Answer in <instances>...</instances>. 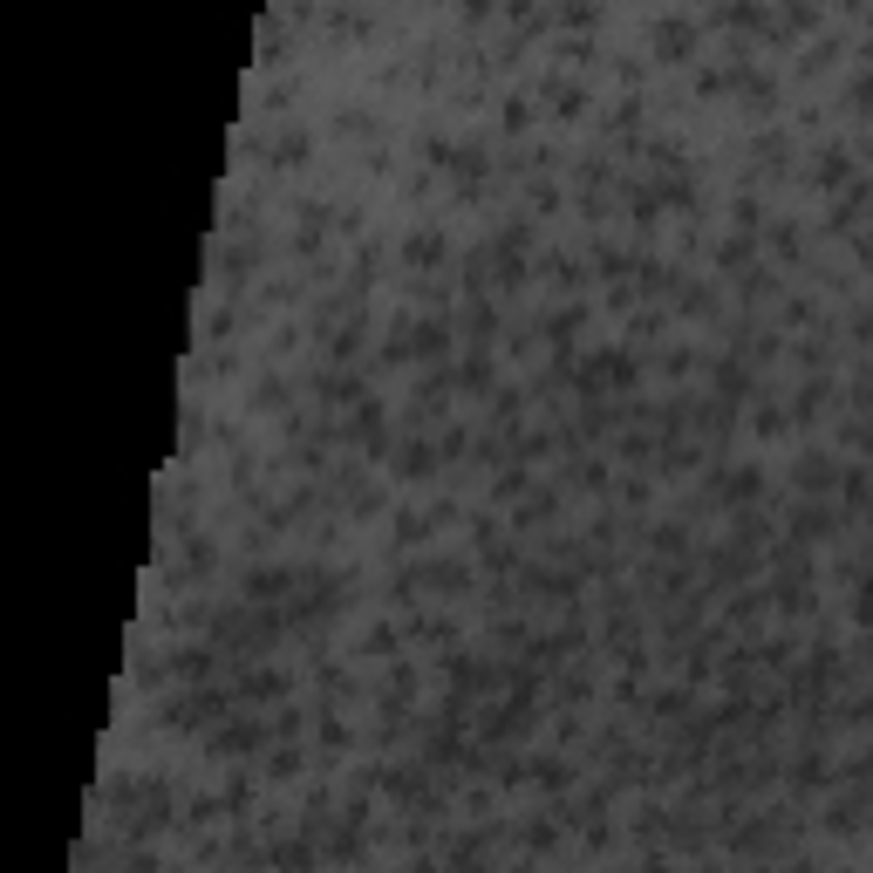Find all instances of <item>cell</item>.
<instances>
[{
	"instance_id": "cell-1",
	"label": "cell",
	"mask_w": 873,
	"mask_h": 873,
	"mask_svg": "<svg viewBox=\"0 0 873 873\" xmlns=\"http://www.w3.org/2000/svg\"><path fill=\"white\" fill-rule=\"evenodd\" d=\"M580 376H587V389H621L635 369H628V355H621V348H608V355H587V369H580Z\"/></svg>"
},
{
	"instance_id": "cell-2",
	"label": "cell",
	"mask_w": 873,
	"mask_h": 873,
	"mask_svg": "<svg viewBox=\"0 0 873 873\" xmlns=\"http://www.w3.org/2000/svg\"><path fill=\"white\" fill-rule=\"evenodd\" d=\"M437 253H444V239H430V232H417V239H410V260H437Z\"/></svg>"
},
{
	"instance_id": "cell-3",
	"label": "cell",
	"mask_w": 873,
	"mask_h": 873,
	"mask_svg": "<svg viewBox=\"0 0 873 873\" xmlns=\"http://www.w3.org/2000/svg\"><path fill=\"white\" fill-rule=\"evenodd\" d=\"M860 621H873V587H860Z\"/></svg>"
}]
</instances>
